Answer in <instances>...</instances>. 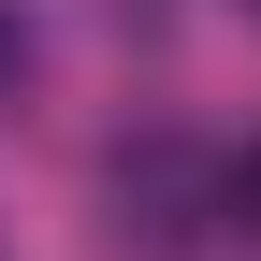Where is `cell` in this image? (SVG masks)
Returning <instances> with one entry per match:
<instances>
[{"instance_id": "6da1fadb", "label": "cell", "mask_w": 261, "mask_h": 261, "mask_svg": "<svg viewBox=\"0 0 261 261\" xmlns=\"http://www.w3.org/2000/svg\"><path fill=\"white\" fill-rule=\"evenodd\" d=\"M218 218H247V232H261V145L232 160V174H218Z\"/></svg>"}, {"instance_id": "7a4b0ae2", "label": "cell", "mask_w": 261, "mask_h": 261, "mask_svg": "<svg viewBox=\"0 0 261 261\" xmlns=\"http://www.w3.org/2000/svg\"><path fill=\"white\" fill-rule=\"evenodd\" d=\"M15 73H29V29H15V15H0V87H15Z\"/></svg>"}]
</instances>
